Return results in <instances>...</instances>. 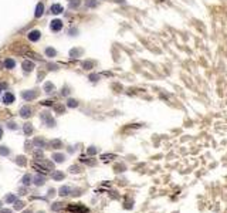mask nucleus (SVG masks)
I'll use <instances>...</instances> for the list:
<instances>
[{"label": "nucleus", "mask_w": 227, "mask_h": 213, "mask_svg": "<svg viewBox=\"0 0 227 213\" xmlns=\"http://www.w3.org/2000/svg\"><path fill=\"white\" fill-rule=\"evenodd\" d=\"M54 110H55V112H58V114H63V112L65 111V108H64L63 105H55Z\"/></svg>", "instance_id": "nucleus-34"}, {"label": "nucleus", "mask_w": 227, "mask_h": 213, "mask_svg": "<svg viewBox=\"0 0 227 213\" xmlns=\"http://www.w3.org/2000/svg\"><path fill=\"white\" fill-rule=\"evenodd\" d=\"M67 107H70V108H77V107H78V101H77V99H68V101H67Z\"/></svg>", "instance_id": "nucleus-31"}, {"label": "nucleus", "mask_w": 227, "mask_h": 213, "mask_svg": "<svg viewBox=\"0 0 227 213\" xmlns=\"http://www.w3.org/2000/svg\"><path fill=\"white\" fill-rule=\"evenodd\" d=\"M45 55H47V57H55V55H57V51H55L53 47H47V48H45Z\"/></svg>", "instance_id": "nucleus-23"}, {"label": "nucleus", "mask_w": 227, "mask_h": 213, "mask_svg": "<svg viewBox=\"0 0 227 213\" xmlns=\"http://www.w3.org/2000/svg\"><path fill=\"white\" fill-rule=\"evenodd\" d=\"M114 1H116V3H125V0H114Z\"/></svg>", "instance_id": "nucleus-46"}, {"label": "nucleus", "mask_w": 227, "mask_h": 213, "mask_svg": "<svg viewBox=\"0 0 227 213\" xmlns=\"http://www.w3.org/2000/svg\"><path fill=\"white\" fill-rule=\"evenodd\" d=\"M95 154H97V148L89 146V148H88V155H95Z\"/></svg>", "instance_id": "nucleus-39"}, {"label": "nucleus", "mask_w": 227, "mask_h": 213, "mask_svg": "<svg viewBox=\"0 0 227 213\" xmlns=\"http://www.w3.org/2000/svg\"><path fill=\"white\" fill-rule=\"evenodd\" d=\"M116 169H119L118 172H124V169H125V166L124 165H118V166H115V170Z\"/></svg>", "instance_id": "nucleus-43"}, {"label": "nucleus", "mask_w": 227, "mask_h": 213, "mask_svg": "<svg viewBox=\"0 0 227 213\" xmlns=\"http://www.w3.org/2000/svg\"><path fill=\"white\" fill-rule=\"evenodd\" d=\"M63 6L61 4H53L51 6V13L53 14H60V13H63Z\"/></svg>", "instance_id": "nucleus-17"}, {"label": "nucleus", "mask_w": 227, "mask_h": 213, "mask_svg": "<svg viewBox=\"0 0 227 213\" xmlns=\"http://www.w3.org/2000/svg\"><path fill=\"white\" fill-rule=\"evenodd\" d=\"M37 213H44V212H37Z\"/></svg>", "instance_id": "nucleus-50"}, {"label": "nucleus", "mask_w": 227, "mask_h": 213, "mask_svg": "<svg viewBox=\"0 0 227 213\" xmlns=\"http://www.w3.org/2000/svg\"><path fill=\"white\" fill-rule=\"evenodd\" d=\"M24 213H31V212H30V210H27V212H24Z\"/></svg>", "instance_id": "nucleus-49"}, {"label": "nucleus", "mask_w": 227, "mask_h": 213, "mask_svg": "<svg viewBox=\"0 0 227 213\" xmlns=\"http://www.w3.org/2000/svg\"><path fill=\"white\" fill-rule=\"evenodd\" d=\"M50 29H51L53 31H60V30L63 29V21H61V20H58V19L53 20V21H51V24H50Z\"/></svg>", "instance_id": "nucleus-5"}, {"label": "nucleus", "mask_w": 227, "mask_h": 213, "mask_svg": "<svg viewBox=\"0 0 227 213\" xmlns=\"http://www.w3.org/2000/svg\"><path fill=\"white\" fill-rule=\"evenodd\" d=\"M44 182H45V176H44L43 173H41V175H36V176L33 178V183L37 185V186H41Z\"/></svg>", "instance_id": "nucleus-11"}, {"label": "nucleus", "mask_w": 227, "mask_h": 213, "mask_svg": "<svg viewBox=\"0 0 227 213\" xmlns=\"http://www.w3.org/2000/svg\"><path fill=\"white\" fill-rule=\"evenodd\" d=\"M27 37H29L30 41H38L40 37H41V33H40L38 30H31V31L27 34Z\"/></svg>", "instance_id": "nucleus-7"}, {"label": "nucleus", "mask_w": 227, "mask_h": 213, "mask_svg": "<svg viewBox=\"0 0 227 213\" xmlns=\"http://www.w3.org/2000/svg\"><path fill=\"white\" fill-rule=\"evenodd\" d=\"M10 154V149L7 146H0V155L1 156H7Z\"/></svg>", "instance_id": "nucleus-30"}, {"label": "nucleus", "mask_w": 227, "mask_h": 213, "mask_svg": "<svg viewBox=\"0 0 227 213\" xmlns=\"http://www.w3.org/2000/svg\"><path fill=\"white\" fill-rule=\"evenodd\" d=\"M53 161L57 164H63L65 161V155L64 154H53Z\"/></svg>", "instance_id": "nucleus-14"}, {"label": "nucleus", "mask_w": 227, "mask_h": 213, "mask_svg": "<svg viewBox=\"0 0 227 213\" xmlns=\"http://www.w3.org/2000/svg\"><path fill=\"white\" fill-rule=\"evenodd\" d=\"M20 117L21 118H30L31 117V108L30 107H23L20 110Z\"/></svg>", "instance_id": "nucleus-10"}, {"label": "nucleus", "mask_w": 227, "mask_h": 213, "mask_svg": "<svg viewBox=\"0 0 227 213\" xmlns=\"http://www.w3.org/2000/svg\"><path fill=\"white\" fill-rule=\"evenodd\" d=\"M43 11H44V4H43V3H38L37 7H36V17H41V16H43Z\"/></svg>", "instance_id": "nucleus-19"}, {"label": "nucleus", "mask_w": 227, "mask_h": 213, "mask_svg": "<svg viewBox=\"0 0 227 213\" xmlns=\"http://www.w3.org/2000/svg\"><path fill=\"white\" fill-rule=\"evenodd\" d=\"M79 3H81L79 0H73V1L70 3V7H71V9H75V7H78V6H79Z\"/></svg>", "instance_id": "nucleus-37"}, {"label": "nucleus", "mask_w": 227, "mask_h": 213, "mask_svg": "<svg viewBox=\"0 0 227 213\" xmlns=\"http://www.w3.org/2000/svg\"><path fill=\"white\" fill-rule=\"evenodd\" d=\"M31 182H33V176H31V175H24V176H23V179H21V183H23V185H26V186H27V185H30Z\"/></svg>", "instance_id": "nucleus-21"}, {"label": "nucleus", "mask_w": 227, "mask_h": 213, "mask_svg": "<svg viewBox=\"0 0 227 213\" xmlns=\"http://www.w3.org/2000/svg\"><path fill=\"white\" fill-rule=\"evenodd\" d=\"M23 131H24L26 135H31L33 134V125L31 124H24L23 125Z\"/></svg>", "instance_id": "nucleus-22"}, {"label": "nucleus", "mask_w": 227, "mask_h": 213, "mask_svg": "<svg viewBox=\"0 0 227 213\" xmlns=\"http://www.w3.org/2000/svg\"><path fill=\"white\" fill-rule=\"evenodd\" d=\"M16 164L19 166H26V158L24 156H17L16 158Z\"/></svg>", "instance_id": "nucleus-27"}, {"label": "nucleus", "mask_w": 227, "mask_h": 213, "mask_svg": "<svg viewBox=\"0 0 227 213\" xmlns=\"http://www.w3.org/2000/svg\"><path fill=\"white\" fill-rule=\"evenodd\" d=\"M63 208V203H53V206H51V209L55 212V210H60Z\"/></svg>", "instance_id": "nucleus-35"}, {"label": "nucleus", "mask_w": 227, "mask_h": 213, "mask_svg": "<svg viewBox=\"0 0 227 213\" xmlns=\"http://www.w3.org/2000/svg\"><path fill=\"white\" fill-rule=\"evenodd\" d=\"M68 94H70V89H68L67 87H64V88H63V95H68Z\"/></svg>", "instance_id": "nucleus-44"}, {"label": "nucleus", "mask_w": 227, "mask_h": 213, "mask_svg": "<svg viewBox=\"0 0 227 213\" xmlns=\"http://www.w3.org/2000/svg\"><path fill=\"white\" fill-rule=\"evenodd\" d=\"M41 121L47 125V127H50V128H53L54 125H55V121H54V118L50 115V112H41Z\"/></svg>", "instance_id": "nucleus-2"}, {"label": "nucleus", "mask_w": 227, "mask_h": 213, "mask_svg": "<svg viewBox=\"0 0 227 213\" xmlns=\"http://www.w3.org/2000/svg\"><path fill=\"white\" fill-rule=\"evenodd\" d=\"M71 193V188L70 186H61L60 189H58V195L60 196H67V195H70Z\"/></svg>", "instance_id": "nucleus-16"}, {"label": "nucleus", "mask_w": 227, "mask_h": 213, "mask_svg": "<svg viewBox=\"0 0 227 213\" xmlns=\"http://www.w3.org/2000/svg\"><path fill=\"white\" fill-rule=\"evenodd\" d=\"M51 178H53L54 180H63V179L65 178V175H64L63 172H60V170H53Z\"/></svg>", "instance_id": "nucleus-15"}, {"label": "nucleus", "mask_w": 227, "mask_h": 213, "mask_svg": "<svg viewBox=\"0 0 227 213\" xmlns=\"http://www.w3.org/2000/svg\"><path fill=\"white\" fill-rule=\"evenodd\" d=\"M1 136H3V129L0 128V139H1Z\"/></svg>", "instance_id": "nucleus-48"}, {"label": "nucleus", "mask_w": 227, "mask_h": 213, "mask_svg": "<svg viewBox=\"0 0 227 213\" xmlns=\"http://www.w3.org/2000/svg\"><path fill=\"white\" fill-rule=\"evenodd\" d=\"M7 127L10 128V129H16V128H17V125H16L14 122H9V124H7Z\"/></svg>", "instance_id": "nucleus-42"}, {"label": "nucleus", "mask_w": 227, "mask_h": 213, "mask_svg": "<svg viewBox=\"0 0 227 213\" xmlns=\"http://www.w3.org/2000/svg\"><path fill=\"white\" fill-rule=\"evenodd\" d=\"M14 65H16V61H14V60H11V58H7V60L4 61V67H6V68H9V70L14 68Z\"/></svg>", "instance_id": "nucleus-20"}, {"label": "nucleus", "mask_w": 227, "mask_h": 213, "mask_svg": "<svg viewBox=\"0 0 227 213\" xmlns=\"http://www.w3.org/2000/svg\"><path fill=\"white\" fill-rule=\"evenodd\" d=\"M24 208V202H21V200H16L14 202V209L16 210H21Z\"/></svg>", "instance_id": "nucleus-29"}, {"label": "nucleus", "mask_w": 227, "mask_h": 213, "mask_svg": "<svg viewBox=\"0 0 227 213\" xmlns=\"http://www.w3.org/2000/svg\"><path fill=\"white\" fill-rule=\"evenodd\" d=\"M21 67H23V70H24L26 73H30V71L34 68V64H33L31 61H29V60H24L23 64H21Z\"/></svg>", "instance_id": "nucleus-12"}, {"label": "nucleus", "mask_w": 227, "mask_h": 213, "mask_svg": "<svg viewBox=\"0 0 227 213\" xmlns=\"http://www.w3.org/2000/svg\"><path fill=\"white\" fill-rule=\"evenodd\" d=\"M115 158V155L114 154H104V155H101V159L104 161V162H109L111 159Z\"/></svg>", "instance_id": "nucleus-26"}, {"label": "nucleus", "mask_w": 227, "mask_h": 213, "mask_svg": "<svg viewBox=\"0 0 227 213\" xmlns=\"http://www.w3.org/2000/svg\"><path fill=\"white\" fill-rule=\"evenodd\" d=\"M0 205H1V203H0Z\"/></svg>", "instance_id": "nucleus-51"}, {"label": "nucleus", "mask_w": 227, "mask_h": 213, "mask_svg": "<svg viewBox=\"0 0 227 213\" xmlns=\"http://www.w3.org/2000/svg\"><path fill=\"white\" fill-rule=\"evenodd\" d=\"M44 91L48 92V94H51V92L54 91V84H53V83H45V84H44Z\"/></svg>", "instance_id": "nucleus-25"}, {"label": "nucleus", "mask_w": 227, "mask_h": 213, "mask_svg": "<svg viewBox=\"0 0 227 213\" xmlns=\"http://www.w3.org/2000/svg\"><path fill=\"white\" fill-rule=\"evenodd\" d=\"M3 88H6V84H1V85H0V91H1Z\"/></svg>", "instance_id": "nucleus-47"}, {"label": "nucleus", "mask_w": 227, "mask_h": 213, "mask_svg": "<svg viewBox=\"0 0 227 213\" xmlns=\"http://www.w3.org/2000/svg\"><path fill=\"white\" fill-rule=\"evenodd\" d=\"M4 200H6L7 203H14V202L17 200V198H16V195H7Z\"/></svg>", "instance_id": "nucleus-28"}, {"label": "nucleus", "mask_w": 227, "mask_h": 213, "mask_svg": "<svg viewBox=\"0 0 227 213\" xmlns=\"http://www.w3.org/2000/svg\"><path fill=\"white\" fill-rule=\"evenodd\" d=\"M14 95L11 94V92H6L4 95H3V102L6 104V105H10L11 102H14Z\"/></svg>", "instance_id": "nucleus-9"}, {"label": "nucleus", "mask_w": 227, "mask_h": 213, "mask_svg": "<svg viewBox=\"0 0 227 213\" xmlns=\"http://www.w3.org/2000/svg\"><path fill=\"white\" fill-rule=\"evenodd\" d=\"M37 95H38L37 89H29V91H23V92H21V98L26 99V101H31V99H34Z\"/></svg>", "instance_id": "nucleus-3"}, {"label": "nucleus", "mask_w": 227, "mask_h": 213, "mask_svg": "<svg viewBox=\"0 0 227 213\" xmlns=\"http://www.w3.org/2000/svg\"><path fill=\"white\" fill-rule=\"evenodd\" d=\"M0 213H13L11 209H0Z\"/></svg>", "instance_id": "nucleus-45"}, {"label": "nucleus", "mask_w": 227, "mask_h": 213, "mask_svg": "<svg viewBox=\"0 0 227 213\" xmlns=\"http://www.w3.org/2000/svg\"><path fill=\"white\" fill-rule=\"evenodd\" d=\"M81 161H82V162H85L87 165H95V161H89L88 158H81Z\"/></svg>", "instance_id": "nucleus-38"}, {"label": "nucleus", "mask_w": 227, "mask_h": 213, "mask_svg": "<svg viewBox=\"0 0 227 213\" xmlns=\"http://www.w3.org/2000/svg\"><path fill=\"white\" fill-rule=\"evenodd\" d=\"M85 6H87V7H97V6H98V1H97V0H87V1H85Z\"/></svg>", "instance_id": "nucleus-32"}, {"label": "nucleus", "mask_w": 227, "mask_h": 213, "mask_svg": "<svg viewBox=\"0 0 227 213\" xmlns=\"http://www.w3.org/2000/svg\"><path fill=\"white\" fill-rule=\"evenodd\" d=\"M98 78H99V77H98L97 74H92V75H89V80H91V81H98Z\"/></svg>", "instance_id": "nucleus-40"}, {"label": "nucleus", "mask_w": 227, "mask_h": 213, "mask_svg": "<svg viewBox=\"0 0 227 213\" xmlns=\"http://www.w3.org/2000/svg\"><path fill=\"white\" fill-rule=\"evenodd\" d=\"M33 169H36V170H38L40 173H43V175H45L47 172H48V169L41 164V162H33Z\"/></svg>", "instance_id": "nucleus-8"}, {"label": "nucleus", "mask_w": 227, "mask_h": 213, "mask_svg": "<svg viewBox=\"0 0 227 213\" xmlns=\"http://www.w3.org/2000/svg\"><path fill=\"white\" fill-rule=\"evenodd\" d=\"M33 145H34L36 148H45L48 144L45 142V139H44V138H41V136H36V138L33 139Z\"/></svg>", "instance_id": "nucleus-4"}, {"label": "nucleus", "mask_w": 227, "mask_h": 213, "mask_svg": "<svg viewBox=\"0 0 227 213\" xmlns=\"http://www.w3.org/2000/svg\"><path fill=\"white\" fill-rule=\"evenodd\" d=\"M11 51L16 53V54H20V55H27V53L30 51V48L26 45V44H20V43H16L11 45Z\"/></svg>", "instance_id": "nucleus-1"}, {"label": "nucleus", "mask_w": 227, "mask_h": 213, "mask_svg": "<svg viewBox=\"0 0 227 213\" xmlns=\"http://www.w3.org/2000/svg\"><path fill=\"white\" fill-rule=\"evenodd\" d=\"M41 105H44V107H50V105H53V102H51V101H43V102H41Z\"/></svg>", "instance_id": "nucleus-41"}, {"label": "nucleus", "mask_w": 227, "mask_h": 213, "mask_svg": "<svg viewBox=\"0 0 227 213\" xmlns=\"http://www.w3.org/2000/svg\"><path fill=\"white\" fill-rule=\"evenodd\" d=\"M33 155H34V158L38 159V161H41V159H43V152H41V151H36Z\"/></svg>", "instance_id": "nucleus-36"}, {"label": "nucleus", "mask_w": 227, "mask_h": 213, "mask_svg": "<svg viewBox=\"0 0 227 213\" xmlns=\"http://www.w3.org/2000/svg\"><path fill=\"white\" fill-rule=\"evenodd\" d=\"M68 210L73 213H87L88 212V209L87 208H82V206H79V205H73V206H68Z\"/></svg>", "instance_id": "nucleus-6"}, {"label": "nucleus", "mask_w": 227, "mask_h": 213, "mask_svg": "<svg viewBox=\"0 0 227 213\" xmlns=\"http://www.w3.org/2000/svg\"><path fill=\"white\" fill-rule=\"evenodd\" d=\"M48 146H50V148H53V149H58V148H61V146H63V142H61L60 139H53V141H50V142H48Z\"/></svg>", "instance_id": "nucleus-13"}, {"label": "nucleus", "mask_w": 227, "mask_h": 213, "mask_svg": "<svg viewBox=\"0 0 227 213\" xmlns=\"http://www.w3.org/2000/svg\"><path fill=\"white\" fill-rule=\"evenodd\" d=\"M68 170L71 172V173H78V172H81V168L78 166V165H73V166H70Z\"/></svg>", "instance_id": "nucleus-33"}, {"label": "nucleus", "mask_w": 227, "mask_h": 213, "mask_svg": "<svg viewBox=\"0 0 227 213\" xmlns=\"http://www.w3.org/2000/svg\"><path fill=\"white\" fill-rule=\"evenodd\" d=\"M82 68H84V70H91V68H94V61H91V60L84 61V63H82Z\"/></svg>", "instance_id": "nucleus-24"}, {"label": "nucleus", "mask_w": 227, "mask_h": 213, "mask_svg": "<svg viewBox=\"0 0 227 213\" xmlns=\"http://www.w3.org/2000/svg\"><path fill=\"white\" fill-rule=\"evenodd\" d=\"M82 54V50L81 48H73L71 51H70V57L71 58H77V57H79Z\"/></svg>", "instance_id": "nucleus-18"}]
</instances>
